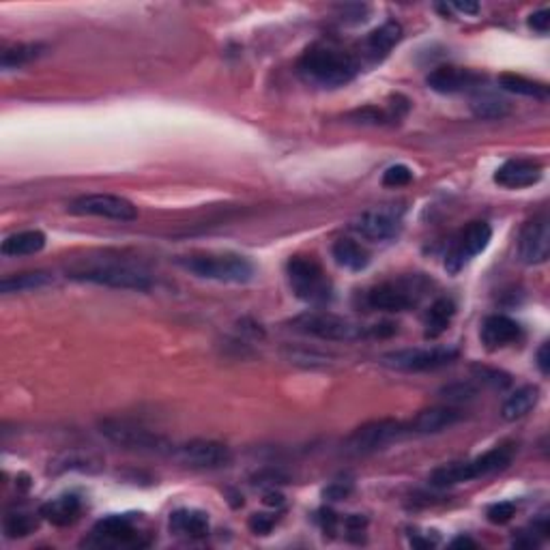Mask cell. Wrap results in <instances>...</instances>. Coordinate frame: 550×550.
Wrapping results in <instances>:
<instances>
[{
  "label": "cell",
  "instance_id": "cell-1",
  "mask_svg": "<svg viewBox=\"0 0 550 550\" xmlns=\"http://www.w3.org/2000/svg\"><path fill=\"white\" fill-rule=\"evenodd\" d=\"M362 65L355 56L329 45H312L297 63V74L316 89H340L355 80Z\"/></svg>",
  "mask_w": 550,
  "mask_h": 550
},
{
  "label": "cell",
  "instance_id": "cell-2",
  "mask_svg": "<svg viewBox=\"0 0 550 550\" xmlns=\"http://www.w3.org/2000/svg\"><path fill=\"white\" fill-rule=\"evenodd\" d=\"M514 447L510 445H497L488 450L486 454L477 456V458L466 462H450V465L439 466L430 473V484L434 488H450L466 484V482L477 480V477L492 475L512 465Z\"/></svg>",
  "mask_w": 550,
  "mask_h": 550
},
{
  "label": "cell",
  "instance_id": "cell-3",
  "mask_svg": "<svg viewBox=\"0 0 550 550\" xmlns=\"http://www.w3.org/2000/svg\"><path fill=\"white\" fill-rule=\"evenodd\" d=\"M67 277L76 282H86V284L108 286V289L118 291H148L153 286V280L147 271L136 269L132 265H121V262H91V265H76L67 269Z\"/></svg>",
  "mask_w": 550,
  "mask_h": 550
},
{
  "label": "cell",
  "instance_id": "cell-4",
  "mask_svg": "<svg viewBox=\"0 0 550 550\" xmlns=\"http://www.w3.org/2000/svg\"><path fill=\"white\" fill-rule=\"evenodd\" d=\"M177 262L192 275L224 284H248L254 277V265L239 254H192Z\"/></svg>",
  "mask_w": 550,
  "mask_h": 550
},
{
  "label": "cell",
  "instance_id": "cell-5",
  "mask_svg": "<svg viewBox=\"0 0 550 550\" xmlns=\"http://www.w3.org/2000/svg\"><path fill=\"white\" fill-rule=\"evenodd\" d=\"M292 331L325 342H355L370 338V327L331 312H306L289 321Z\"/></svg>",
  "mask_w": 550,
  "mask_h": 550
},
{
  "label": "cell",
  "instance_id": "cell-6",
  "mask_svg": "<svg viewBox=\"0 0 550 550\" xmlns=\"http://www.w3.org/2000/svg\"><path fill=\"white\" fill-rule=\"evenodd\" d=\"M286 275H289V284L297 299L312 303V306H325L333 299V282L310 256L291 259L286 265Z\"/></svg>",
  "mask_w": 550,
  "mask_h": 550
},
{
  "label": "cell",
  "instance_id": "cell-7",
  "mask_svg": "<svg viewBox=\"0 0 550 550\" xmlns=\"http://www.w3.org/2000/svg\"><path fill=\"white\" fill-rule=\"evenodd\" d=\"M100 433L106 441L123 450L147 451V454H172L174 451V445L166 436L125 419H104L100 424Z\"/></svg>",
  "mask_w": 550,
  "mask_h": 550
},
{
  "label": "cell",
  "instance_id": "cell-8",
  "mask_svg": "<svg viewBox=\"0 0 550 550\" xmlns=\"http://www.w3.org/2000/svg\"><path fill=\"white\" fill-rule=\"evenodd\" d=\"M404 436H409L406 421L374 419L353 430L342 447L348 456H370L392 443H398Z\"/></svg>",
  "mask_w": 550,
  "mask_h": 550
},
{
  "label": "cell",
  "instance_id": "cell-9",
  "mask_svg": "<svg viewBox=\"0 0 550 550\" xmlns=\"http://www.w3.org/2000/svg\"><path fill=\"white\" fill-rule=\"evenodd\" d=\"M424 291L426 282L419 275L403 277L398 282H383V284L372 286L366 292V303L372 310L404 312L418 306Z\"/></svg>",
  "mask_w": 550,
  "mask_h": 550
},
{
  "label": "cell",
  "instance_id": "cell-10",
  "mask_svg": "<svg viewBox=\"0 0 550 550\" xmlns=\"http://www.w3.org/2000/svg\"><path fill=\"white\" fill-rule=\"evenodd\" d=\"M458 359V348L454 347H433V348H404L380 357L385 368L395 372H433L441 370Z\"/></svg>",
  "mask_w": 550,
  "mask_h": 550
},
{
  "label": "cell",
  "instance_id": "cell-11",
  "mask_svg": "<svg viewBox=\"0 0 550 550\" xmlns=\"http://www.w3.org/2000/svg\"><path fill=\"white\" fill-rule=\"evenodd\" d=\"M490 239H492L490 224H486V222L466 224L445 254L447 274H451V275L460 274L473 256L482 254V251L488 248Z\"/></svg>",
  "mask_w": 550,
  "mask_h": 550
},
{
  "label": "cell",
  "instance_id": "cell-12",
  "mask_svg": "<svg viewBox=\"0 0 550 550\" xmlns=\"http://www.w3.org/2000/svg\"><path fill=\"white\" fill-rule=\"evenodd\" d=\"M69 213L89 215V218L115 219V222H133L138 219V207L127 198L115 194H86L69 204Z\"/></svg>",
  "mask_w": 550,
  "mask_h": 550
},
{
  "label": "cell",
  "instance_id": "cell-13",
  "mask_svg": "<svg viewBox=\"0 0 550 550\" xmlns=\"http://www.w3.org/2000/svg\"><path fill=\"white\" fill-rule=\"evenodd\" d=\"M172 454L179 462L194 469H222L233 462V451L228 445L207 439H196L174 447Z\"/></svg>",
  "mask_w": 550,
  "mask_h": 550
},
{
  "label": "cell",
  "instance_id": "cell-14",
  "mask_svg": "<svg viewBox=\"0 0 550 550\" xmlns=\"http://www.w3.org/2000/svg\"><path fill=\"white\" fill-rule=\"evenodd\" d=\"M353 230L370 241H392L403 230V211L392 207L366 211L355 219Z\"/></svg>",
  "mask_w": 550,
  "mask_h": 550
},
{
  "label": "cell",
  "instance_id": "cell-15",
  "mask_svg": "<svg viewBox=\"0 0 550 550\" xmlns=\"http://www.w3.org/2000/svg\"><path fill=\"white\" fill-rule=\"evenodd\" d=\"M550 256V230L546 215H538L522 228L518 236V259L524 265H544Z\"/></svg>",
  "mask_w": 550,
  "mask_h": 550
},
{
  "label": "cell",
  "instance_id": "cell-16",
  "mask_svg": "<svg viewBox=\"0 0 550 550\" xmlns=\"http://www.w3.org/2000/svg\"><path fill=\"white\" fill-rule=\"evenodd\" d=\"M92 536H95L97 542L101 546H147L148 539H142V533L136 531L130 516H118V514H112V516L101 518L100 522L95 524L92 529Z\"/></svg>",
  "mask_w": 550,
  "mask_h": 550
},
{
  "label": "cell",
  "instance_id": "cell-17",
  "mask_svg": "<svg viewBox=\"0 0 550 550\" xmlns=\"http://www.w3.org/2000/svg\"><path fill=\"white\" fill-rule=\"evenodd\" d=\"M426 82H428L430 89L441 92V95H456V92L480 89L484 78L471 69L445 65V67H436L434 71H430Z\"/></svg>",
  "mask_w": 550,
  "mask_h": 550
},
{
  "label": "cell",
  "instance_id": "cell-18",
  "mask_svg": "<svg viewBox=\"0 0 550 550\" xmlns=\"http://www.w3.org/2000/svg\"><path fill=\"white\" fill-rule=\"evenodd\" d=\"M462 419V413L454 406H433V409H424L415 415L413 419L406 421V430L409 436H426V434H439L450 430Z\"/></svg>",
  "mask_w": 550,
  "mask_h": 550
},
{
  "label": "cell",
  "instance_id": "cell-19",
  "mask_svg": "<svg viewBox=\"0 0 550 550\" xmlns=\"http://www.w3.org/2000/svg\"><path fill=\"white\" fill-rule=\"evenodd\" d=\"M521 336H522L521 325L506 315L486 316L480 329L482 344H484L488 351H498V348L507 347V344L518 342L521 340Z\"/></svg>",
  "mask_w": 550,
  "mask_h": 550
},
{
  "label": "cell",
  "instance_id": "cell-20",
  "mask_svg": "<svg viewBox=\"0 0 550 550\" xmlns=\"http://www.w3.org/2000/svg\"><path fill=\"white\" fill-rule=\"evenodd\" d=\"M539 179H542V166L533 159H510L495 172V183L507 189L531 187Z\"/></svg>",
  "mask_w": 550,
  "mask_h": 550
},
{
  "label": "cell",
  "instance_id": "cell-21",
  "mask_svg": "<svg viewBox=\"0 0 550 550\" xmlns=\"http://www.w3.org/2000/svg\"><path fill=\"white\" fill-rule=\"evenodd\" d=\"M400 39H403V27L394 20H387L379 28H374L363 41V59H368L370 65L380 63L400 44Z\"/></svg>",
  "mask_w": 550,
  "mask_h": 550
},
{
  "label": "cell",
  "instance_id": "cell-22",
  "mask_svg": "<svg viewBox=\"0 0 550 550\" xmlns=\"http://www.w3.org/2000/svg\"><path fill=\"white\" fill-rule=\"evenodd\" d=\"M171 531L174 536L200 539L209 536V514L203 510H192V507H183L171 514Z\"/></svg>",
  "mask_w": 550,
  "mask_h": 550
},
{
  "label": "cell",
  "instance_id": "cell-23",
  "mask_svg": "<svg viewBox=\"0 0 550 550\" xmlns=\"http://www.w3.org/2000/svg\"><path fill=\"white\" fill-rule=\"evenodd\" d=\"M39 514L48 522L56 524V527H69V524H74L80 518L82 501L76 495H63L44 503Z\"/></svg>",
  "mask_w": 550,
  "mask_h": 550
},
{
  "label": "cell",
  "instance_id": "cell-24",
  "mask_svg": "<svg viewBox=\"0 0 550 550\" xmlns=\"http://www.w3.org/2000/svg\"><path fill=\"white\" fill-rule=\"evenodd\" d=\"M454 316H456V303L451 301L450 297L436 299L424 316L426 340H436L439 336H443L447 329H450L451 321H454Z\"/></svg>",
  "mask_w": 550,
  "mask_h": 550
},
{
  "label": "cell",
  "instance_id": "cell-25",
  "mask_svg": "<svg viewBox=\"0 0 550 550\" xmlns=\"http://www.w3.org/2000/svg\"><path fill=\"white\" fill-rule=\"evenodd\" d=\"M331 256L338 265L355 274L370 265V251L353 239H338L331 248Z\"/></svg>",
  "mask_w": 550,
  "mask_h": 550
},
{
  "label": "cell",
  "instance_id": "cell-26",
  "mask_svg": "<svg viewBox=\"0 0 550 550\" xmlns=\"http://www.w3.org/2000/svg\"><path fill=\"white\" fill-rule=\"evenodd\" d=\"M539 400V387L538 385H524V387L516 389L510 398L503 403L501 415L506 421H516L522 419L524 415L531 413L533 409H536Z\"/></svg>",
  "mask_w": 550,
  "mask_h": 550
},
{
  "label": "cell",
  "instance_id": "cell-27",
  "mask_svg": "<svg viewBox=\"0 0 550 550\" xmlns=\"http://www.w3.org/2000/svg\"><path fill=\"white\" fill-rule=\"evenodd\" d=\"M45 248V235L41 230H24V233H15L3 241V251L4 256H12V259H20V256H30L37 254Z\"/></svg>",
  "mask_w": 550,
  "mask_h": 550
},
{
  "label": "cell",
  "instance_id": "cell-28",
  "mask_svg": "<svg viewBox=\"0 0 550 550\" xmlns=\"http://www.w3.org/2000/svg\"><path fill=\"white\" fill-rule=\"evenodd\" d=\"M54 282L52 274L48 271H28V274L9 275L0 282V292L12 295V292H27V291H39L45 289Z\"/></svg>",
  "mask_w": 550,
  "mask_h": 550
},
{
  "label": "cell",
  "instance_id": "cell-29",
  "mask_svg": "<svg viewBox=\"0 0 550 550\" xmlns=\"http://www.w3.org/2000/svg\"><path fill=\"white\" fill-rule=\"evenodd\" d=\"M471 110L477 118H484V121H498V118L510 115V104L501 97H497L495 92H482L477 89L475 95L471 100Z\"/></svg>",
  "mask_w": 550,
  "mask_h": 550
},
{
  "label": "cell",
  "instance_id": "cell-30",
  "mask_svg": "<svg viewBox=\"0 0 550 550\" xmlns=\"http://www.w3.org/2000/svg\"><path fill=\"white\" fill-rule=\"evenodd\" d=\"M498 86L507 92H516L522 97H533V100L546 101L548 100V86L544 82L529 80L518 74H501L498 76Z\"/></svg>",
  "mask_w": 550,
  "mask_h": 550
},
{
  "label": "cell",
  "instance_id": "cell-31",
  "mask_svg": "<svg viewBox=\"0 0 550 550\" xmlns=\"http://www.w3.org/2000/svg\"><path fill=\"white\" fill-rule=\"evenodd\" d=\"M44 52H45L44 44H15L12 48L4 50L3 56H0V67H3L4 71L20 69V67L37 60Z\"/></svg>",
  "mask_w": 550,
  "mask_h": 550
},
{
  "label": "cell",
  "instance_id": "cell-32",
  "mask_svg": "<svg viewBox=\"0 0 550 550\" xmlns=\"http://www.w3.org/2000/svg\"><path fill=\"white\" fill-rule=\"evenodd\" d=\"M3 527L7 538H27L39 527V521L37 516H33V514L28 512H9L7 516H4Z\"/></svg>",
  "mask_w": 550,
  "mask_h": 550
},
{
  "label": "cell",
  "instance_id": "cell-33",
  "mask_svg": "<svg viewBox=\"0 0 550 550\" xmlns=\"http://www.w3.org/2000/svg\"><path fill=\"white\" fill-rule=\"evenodd\" d=\"M286 359H289L291 363H299V366H306V368H316V366H327L329 363V357L325 353H318L315 351V348H295V347H289L284 351Z\"/></svg>",
  "mask_w": 550,
  "mask_h": 550
},
{
  "label": "cell",
  "instance_id": "cell-34",
  "mask_svg": "<svg viewBox=\"0 0 550 550\" xmlns=\"http://www.w3.org/2000/svg\"><path fill=\"white\" fill-rule=\"evenodd\" d=\"M475 377L482 380V383L488 385V387L492 389H507L512 385V377L507 372H503V370L497 368H486V366H477L475 370Z\"/></svg>",
  "mask_w": 550,
  "mask_h": 550
},
{
  "label": "cell",
  "instance_id": "cell-35",
  "mask_svg": "<svg viewBox=\"0 0 550 550\" xmlns=\"http://www.w3.org/2000/svg\"><path fill=\"white\" fill-rule=\"evenodd\" d=\"M411 181H413V171H411L409 166H404V163H395V166L387 168V171L383 172L385 187H404V185H409Z\"/></svg>",
  "mask_w": 550,
  "mask_h": 550
},
{
  "label": "cell",
  "instance_id": "cell-36",
  "mask_svg": "<svg viewBox=\"0 0 550 550\" xmlns=\"http://www.w3.org/2000/svg\"><path fill=\"white\" fill-rule=\"evenodd\" d=\"M441 394H443L450 403H466V400L475 398L477 387L473 383H454L441 389Z\"/></svg>",
  "mask_w": 550,
  "mask_h": 550
},
{
  "label": "cell",
  "instance_id": "cell-37",
  "mask_svg": "<svg viewBox=\"0 0 550 550\" xmlns=\"http://www.w3.org/2000/svg\"><path fill=\"white\" fill-rule=\"evenodd\" d=\"M488 521H490L492 524H506L510 522L514 516H516V503L512 501H498L495 503V506L488 507L486 512Z\"/></svg>",
  "mask_w": 550,
  "mask_h": 550
},
{
  "label": "cell",
  "instance_id": "cell-38",
  "mask_svg": "<svg viewBox=\"0 0 550 550\" xmlns=\"http://www.w3.org/2000/svg\"><path fill=\"white\" fill-rule=\"evenodd\" d=\"M348 118H353V121H357V123H370V125H383V123L392 121L387 115V110H379V108H374V106L363 108V110H355L348 115Z\"/></svg>",
  "mask_w": 550,
  "mask_h": 550
},
{
  "label": "cell",
  "instance_id": "cell-39",
  "mask_svg": "<svg viewBox=\"0 0 550 550\" xmlns=\"http://www.w3.org/2000/svg\"><path fill=\"white\" fill-rule=\"evenodd\" d=\"M351 492H353L351 480H338V482H331V484L323 490V497H325L327 501H342V498H347Z\"/></svg>",
  "mask_w": 550,
  "mask_h": 550
},
{
  "label": "cell",
  "instance_id": "cell-40",
  "mask_svg": "<svg viewBox=\"0 0 550 550\" xmlns=\"http://www.w3.org/2000/svg\"><path fill=\"white\" fill-rule=\"evenodd\" d=\"M527 24H529V28L536 30L538 35H548V28H550V12H548V9H539V12L529 15Z\"/></svg>",
  "mask_w": 550,
  "mask_h": 550
},
{
  "label": "cell",
  "instance_id": "cell-41",
  "mask_svg": "<svg viewBox=\"0 0 550 550\" xmlns=\"http://www.w3.org/2000/svg\"><path fill=\"white\" fill-rule=\"evenodd\" d=\"M274 524L275 518L267 516V514H254V516L250 518V529L251 533H256V536H267V533H271Z\"/></svg>",
  "mask_w": 550,
  "mask_h": 550
},
{
  "label": "cell",
  "instance_id": "cell-42",
  "mask_svg": "<svg viewBox=\"0 0 550 550\" xmlns=\"http://www.w3.org/2000/svg\"><path fill=\"white\" fill-rule=\"evenodd\" d=\"M318 522H321L323 531H325V536H333V533L338 531V524H340V518L336 516L331 510H321L318 512Z\"/></svg>",
  "mask_w": 550,
  "mask_h": 550
},
{
  "label": "cell",
  "instance_id": "cell-43",
  "mask_svg": "<svg viewBox=\"0 0 550 550\" xmlns=\"http://www.w3.org/2000/svg\"><path fill=\"white\" fill-rule=\"evenodd\" d=\"M368 518L362 516V514H351V516L344 518V527L348 529L351 533H362L366 529Z\"/></svg>",
  "mask_w": 550,
  "mask_h": 550
},
{
  "label": "cell",
  "instance_id": "cell-44",
  "mask_svg": "<svg viewBox=\"0 0 550 550\" xmlns=\"http://www.w3.org/2000/svg\"><path fill=\"white\" fill-rule=\"evenodd\" d=\"M536 362H538L539 372H542L544 377H548V372H550V347H548V342H544L542 347H539V351L536 355Z\"/></svg>",
  "mask_w": 550,
  "mask_h": 550
},
{
  "label": "cell",
  "instance_id": "cell-45",
  "mask_svg": "<svg viewBox=\"0 0 550 550\" xmlns=\"http://www.w3.org/2000/svg\"><path fill=\"white\" fill-rule=\"evenodd\" d=\"M450 9H456V12L465 13V15L480 13V4H477V3H451Z\"/></svg>",
  "mask_w": 550,
  "mask_h": 550
},
{
  "label": "cell",
  "instance_id": "cell-46",
  "mask_svg": "<svg viewBox=\"0 0 550 550\" xmlns=\"http://www.w3.org/2000/svg\"><path fill=\"white\" fill-rule=\"evenodd\" d=\"M265 503H267V506H282V503H284V497H282L280 492L271 490L265 495Z\"/></svg>",
  "mask_w": 550,
  "mask_h": 550
},
{
  "label": "cell",
  "instance_id": "cell-47",
  "mask_svg": "<svg viewBox=\"0 0 550 550\" xmlns=\"http://www.w3.org/2000/svg\"><path fill=\"white\" fill-rule=\"evenodd\" d=\"M451 546H454V548H456V546H469V548H475L477 544L473 542V539H469V538H456L454 542H451Z\"/></svg>",
  "mask_w": 550,
  "mask_h": 550
}]
</instances>
